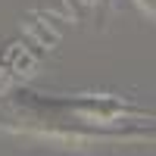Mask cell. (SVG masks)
I'll list each match as a JSON object with an SVG mask.
<instances>
[{
    "mask_svg": "<svg viewBox=\"0 0 156 156\" xmlns=\"http://www.w3.org/2000/svg\"><path fill=\"white\" fill-rule=\"evenodd\" d=\"M9 131H25L34 137H50L59 144H115V140H156V128H103V125H87L75 119H59V115H37V112H19L16 122H6Z\"/></svg>",
    "mask_w": 156,
    "mask_h": 156,
    "instance_id": "obj_2",
    "label": "cell"
},
{
    "mask_svg": "<svg viewBox=\"0 0 156 156\" xmlns=\"http://www.w3.org/2000/svg\"><path fill=\"white\" fill-rule=\"evenodd\" d=\"M19 112H37V115H59V119H75L87 125L109 128L112 122L128 119V115H153L144 106H134L128 100L109 97V94H84V97H44L34 90H22L16 97Z\"/></svg>",
    "mask_w": 156,
    "mask_h": 156,
    "instance_id": "obj_1",
    "label": "cell"
}]
</instances>
